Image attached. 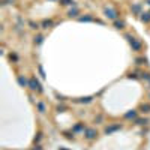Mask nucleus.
Wrapping results in <instances>:
<instances>
[{"instance_id": "f257e3e1", "label": "nucleus", "mask_w": 150, "mask_h": 150, "mask_svg": "<svg viewBox=\"0 0 150 150\" xmlns=\"http://www.w3.org/2000/svg\"><path fill=\"white\" fill-rule=\"evenodd\" d=\"M29 86H30V89L32 90H38V92H41L42 89H41V86H39V83L35 80V78H32L30 80V83H29Z\"/></svg>"}, {"instance_id": "f03ea898", "label": "nucleus", "mask_w": 150, "mask_h": 150, "mask_svg": "<svg viewBox=\"0 0 150 150\" xmlns=\"http://www.w3.org/2000/svg\"><path fill=\"white\" fill-rule=\"evenodd\" d=\"M126 38L129 39V42H131V45H132V47H134L135 50H140V48H141V44H140L138 41H135V39H134V38H132V36H126Z\"/></svg>"}, {"instance_id": "7ed1b4c3", "label": "nucleus", "mask_w": 150, "mask_h": 150, "mask_svg": "<svg viewBox=\"0 0 150 150\" xmlns=\"http://www.w3.org/2000/svg\"><path fill=\"white\" fill-rule=\"evenodd\" d=\"M105 14H107V17H108V18H111V20H116V17H117V14L114 12L113 9H108V8L105 9Z\"/></svg>"}, {"instance_id": "20e7f679", "label": "nucleus", "mask_w": 150, "mask_h": 150, "mask_svg": "<svg viewBox=\"0 0 150 150\" xmlns=\"http://www.w3.org/2000/svg\"><path fill=\"white\" fill-rule=\"evenodd\" d=\"M86 137L89 138V140H92V138H95V137H96V132H95L93 129H87V132H86Z\"/></svg>"}, {"instance_id": "39448f33", "label": "nucleus", "mask_w": 150, "mask_h": 150, "mask_svg": "<svg viewBox=\"0 0 150 150\" xmlns=\"http://www.w3.org/2000/svg\"><path fill=\"white\" fill-rule=\"evenodd\" d=\"M135 116H137V113H135V111H132V113H128V114H125V117H126V119H131V117L134 119Z\"/></svg>"}, {"instance_id": "423d86ee", "label": "nucleus", "mask_w": 150, "mask_h": 150, "mask_svg": "<svg viewBox=\"0 0 150 150\" xmlns=\"http://www.w3.org/2000/svg\"><path fill=\"white\" fill-rule=\"evenodd\" d=\"M141 20H143V21H150V14H143V17H141Z\"/></svg>"}, {"instance_id": "0eeeda50", "label": "nucleus", "mask_w": 150, "mask_h": 150, "mask_svg": "<svg viewBox=\"0 0 150 150\" xmlns=\"http://www.w3.org/2000/svg\"><path fill=\"white\" fill-rule=\"evenodd\" d=\"M18 83H20L21 86H26V84H27V81H26V78H23V77H18Z\"/></svg>"}, {"instance_id": "6e6552de", "label": "nucleus", "mask_w": 150, "mask_h": 150, "mask_svg": "<svg viewBox=\"0 0 150 150\" xmlns=\"http://www.w3.org/2000/svg\"><path fill=\"white\" fill-rule=\"evenodd\" d=\"M116 27H117V29H123V23H122V21H117V23H116Z\"/></svg>"}, {"instance_id": "1a4fd4ad", "label": "nucleus", "mask_w": 150, "mask_h": 150, "mask_svg": "<svg viewBox=\"0 0 150 150\" xmlns=\"http://www.w3.org/2000/svg\"><path fill=\"white\" fill-rule=\"evenodd\" d=\"M143 110H146V113H149V110H150V105H149V104L143 105Z\"/></svg>"}, {"instance_id": "9d476101", "label": "nucleus", "mask_w": 150, "mask_h": 150, "mask_svg": "<svg viewBox=\"0 0 150 150\" xmlns=\"http://www.w3.org/2000/svg\"><path fill=\"white\" fill-rule=\"evenodd\" d=\"M137 123H138V125H144V123H147V119H144V120H137Z\"/></svg>"}, {"instance_id": "9b49d317", "label": "nucleus", "mask_w": 150, "mask_h": 150, "mask_svg": "<svg viewBox=\"0 0 150 150\" xmlns=\"http://www.w3.org/2000/svg\"><path fill=\"white\" fill-rule=\"evenodd\" d=\"M38 107H39L41 113H44V110H45V108H44V105H42V104H38Z\"/></svg>"}, {"instance_id": "f8f14e48", "label": "nucleus", "mask_w": 150, "mask_h": 150, "mask_svg": "<svg viewBox=\"0 0 150 150\" xmlns=\"http://www.w3.org/2000/svg\"><path fill=\"white\" fill-rule=\"evenodd\" d=\"M63 2H65L63 5H71V3H74V2H72V0H63Z\"/></svg>"}, {"instance_id": "ddd939ff", "label": "nucleus", "mask_w": 150, "mask_h": 150, "mask_svg": "<svg viewBox=\"0 0 150 150\" xmlns=\"http://www.w3.org/2000/svg\"><path fill=\"white\" fill-rule=\"evenodd\" d=\"M53 23L51 21H44V26H45V27H47V26H51Z\"/></svg>"}, {"instance_id": "4468645a", "label": "nucleus", "mask_w": 150, "mask_h": 150, "mask_svg": "<svg viewBox=\"0 0 150 150\" xmlns=\"http://www.w3.org/2000/svg\"><path fill=\"white\" fill-rule=\"evenodd\" d=\"M36 42L41 44V42H42V36H38V38H36Z\"/></svg>"}, {"instance_id": "2eb2a0df", "label": "nucleus", "mask_w": 150, "mask_h": 150, "mask_svg": "<svg viewBox=\"0 0 150 150\" xmlns=\"http://www.w3.org/2000/svg\"><path fill=\"white\" fill-rule=\"evenodd\" d=\"M35 150H42V149H41V147H36V149H35Z\"/></svg>"}]
</instances>
